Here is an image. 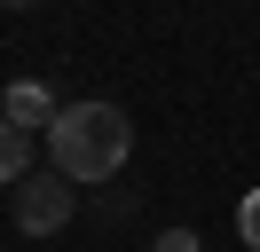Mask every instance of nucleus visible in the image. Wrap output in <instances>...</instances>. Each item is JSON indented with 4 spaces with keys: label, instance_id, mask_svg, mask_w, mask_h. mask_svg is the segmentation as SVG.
Listing matches in <instances>:
<instances>
[{
    "label": "nucleus",
    "instance_id": "f257e3e1",
    "mask_svg": "<svg viewBox=\"0 0 260 252\" xmlns=\"http://www.w3.org/2000/svg\"><path fill=\"white\" fill-rule=\"evenodd\" d=\"M126 150H134V126H126L118 103H63L55 126H48V158H55V173L71 189L79 181H111L126 166Z\"/></svg>",
    "mask_w": 260,
    "mask_h": 252
},
{
    "label": "nucleus",
    "instance_id": "f03ea898",
    "mask_svg": "<svg viewBox=\"0 0 260 252\" xmlns=\"http://www.w3.org/2000/svg\"><path fill=\"white\" fill-rule=\"evenodd\" d=\"M71 205H79V189H71L55 166H48V173L32 166V173L16 181V229H24V236H55V229L71 220Z\"/></svg>",
    "mask_w": 260,
    "mask_h": 252
},
{
    "label": "nucleus",
    "instance_id": "7ed1b4c3",
    "mask_svg": "<svg viewBox=\"0 0 260 252\" xmlns=\"http://www.w3.org/2000/svg\"><path fill=\"white\" fill-rule=\"evenodd\" d=\"M55 110H63V103H55L40 79H8V94H0V118H8V126H24V134H32V126L48 134V126H55Z\"/></svg>",
    "mask_w": 260,
    "mask_h": 252
},
{
    "label": "nucleus",
    "instance_id": "20e7f679",
    "mask_svg": "<svg viewBox=\"0 0 260 252\" xmlns=\"http://www.w3.org/2000/svg\"><path fill=\"white\" fill-rule=\"evenodd\" d=\"M24 173H32V134L0 118V189H16Z\"/></svg>",
    "mask_w": 260,
    "mask_h": 252
},
{
    "label": "nucleus",
    "instance_id": "39448f33",
    "mask_svg": "<svg viewBox=\"0 0 260 252\" xmlns=\"http://www.w3.org/2000/svg\"><path fill=\"white\" fill-rule=\"evenodd\" d=\"M237 236L260 252V189H244V205H237Z\"/></svg>",
    "mask_w": 260,
    "mask_h": 252
},
{
    "label": "nucleus",
    "instance_id": "423d86ee",
    "mask_svg": "<svg viewBox=\"0 0 260 252\" xmlns=\"http://www.w3.org/2000/svg\"><path fill=\"white\" fill-rule=\"evenodd\" d=\"M150 252H197V236H189V229H166V236H158Z\"/></svg>",
    "mask_w": 260,
    "mask_h": 252
},
{
    "label": "nucleus",
    "instance_id": "0eeeda50",
    "mask_svg": "<svg viewBox=\"0 0 260 252\" xmlns=\"http://www.w3.org/2000/svg\"><path fill=\"white\" fill-rule=\"evenodd\" d=\"M0 8H32V0H0Z\"/></svg>",
    "mask_w": 260,
    "mask_h": 252
}]
</instances>
